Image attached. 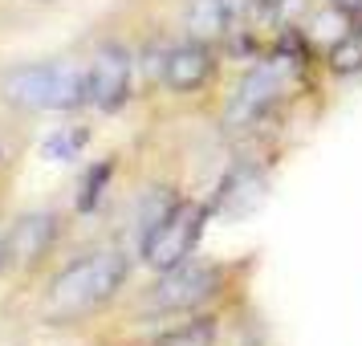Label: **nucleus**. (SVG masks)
<instances>
[{"instance_id":"obj_7","label":"nucleus","mask_w":362,"mask_h":346,"mask_svg":"<svg viewBox=\"0 0 362 346\" xmlns=\"http://www.w3.org/2000/svg\"><path fill=\"white\" fill-rule=\"evenodd\" d=\"M212 69H216V62H212L208 41L187 37L183 45L167 50V57H163V82L171 86L175 94H196V90H204V86H208Z\"/></svg>"},{"instance_id":"obj_10","label":"nucleus","mask_w":362,"mask_h":346,"mask_svg":"<svg viewBox=\"0 0 362 346\" xmlns=\"http://www.w3.org/2000/svg\"><path fill=\"white\" fill-rule=\"evenodd\" d=\"M261 200V180L252 175V171H232L228 180L220 183V208L228 216H240V212H248L252 204Z\"/></svg>"},{"instance_id":"obj_3","label":"nucleus","mask_w":362,"mask_h":346,"mask_svg":"<svg viewBox=\"0 0 362 346\" xmlns=\"http://www.w3.org/2000/svg\"><path fill=\"white\" fill-rule=\"evenodd\" d=\"M204 220H208V212L199 204H175V212L143 241V261L155 273H167V269L187 265L192 253H196V245H199V236H204Z\"/></svg>"},{"instance_id":"obj_9","label":"nucleus","mask_w":362,"mask_h":346,"mask_svg":"<svg viewBox=\"0 0 362 346\" xmlns=\"http://www.w3.org/2000/svg\"><path fill=\"white\" fill-rule=\"evenodd\" d=\"M187 33L196 41H220L232 25V0H192L187 4Z\"/></svg>"},{"instance_id":"obj_5","label":"nucleus","mask_w":362,"mask_h":346,"mask_svg":"<svg viewBox=\"0 0 362 346\" xmlns=\"http://www.w3.org/2000/svg\"><path fill=\"white\" fill-rule=\"evenodd\" d=\"M131 78H134L131 50L118 45V41H106L102 50H94L90 66H86V106H94L102 115L127 106V98H131Z\"/></svg>"},{"instance_id":"obj_12","label":"nucleus","mask_w":362,"mask_h":346,"mask_svg":"<svg viewBox=\"0 0 362 346\" xmlns=\"http://www.w3.org/2000/svg\"><path fill=\"white\" fill-rule=\"evenodd\" d=\"M86 147V131H74V127H62V131H53L45 139V159L49 163H69V159H78Z\"/></svg>"},{"instance_id":"obj_11","label":"nucleus","mask_w":362,"mask_h":346,"mask_svg":"<svg viewBox=\"0 0 362 346\" xmlns=\"http://www.w3.org/2000/svg\"><path fill=\"white\" fill-rule=\"evenodd\" d=\"M151 346H216V322L212 318H192L180 326L163 330Z\"/></svg>"},{"instance_id":"obj_6","label":"nucleus","mask_w":362,"mask_h":346,"mask_svg":"<svg viewBox=\"0 0 362 346\" xmlns=\"http://www.w3.org/2000/svg\"><path fill=\"white\" fill-rule=\"evenodd\" d=\"M281 90H285V66H277V62L257 66L240 82L236 98L228 102V127H252V122H261L264 110L281 98Z\"/></svg>"},{"instance_id":"obj_14","label":"nucleus","mask_w":362,"mask_h":346,"mask_svg":"<svg viewBox=\"0 0 362 346\" xmlns=\"http://www.w3.org/2000/svg\"><path fill=\"white\" fill-rule=\"evenodd\" d=\"M334 66H338V69H350V66H362V37H358V41H354V37H350V41H346L342 50L334 53Z\"/></svg>"},{"instance_id":"obj_13","label":"nucleus","mask_w":362,"mask_h":346,"mask_svg":"<svg viewBox=\"0 0 362 346\" xmlns=\"http://www.w3.org/2000/svg\"><path fill=\"white\" fill-rule=\"evenodd\" d=\"M106 175H110V163H102V167H98V175L90 171V180H86V192H82V200H78V212H90V208L98 204V196H102V183H106Z\"/></svg>"},{"instance_id":"obj_4","label":"nucleus","mask_w":362,"mask_h":346,"mask_svg":"<svg viewBox=\"0 0 362 346\" xmlns=\"http://www.w3.org/2000/svg\"><path fill=\"white\" fill-rule=\"evenodd\" d=\"M220 289V269L208 261H187L180 269H167L163 277L147 289V310L159 313H183L204 306Z\"/></svg>"},{"instance_id":"obj_15","label":"nucleus","mask_w":362,"mask_h":346,"mask_svg":"<svg viewBox=\"0 0 362 346\" xmlns=\"http://www.w3.org/2000/svg\"><path fill=\"white\" fill-rule=\"evenodd\" d=\"M338 4H342V8H350V13H358V8H362V0H338Z\"/></svg>"},{"instance_id":"obj_8","label":"nucleus","mask_w":362,"mask_h":346,"mask_svg":"<svg viewBox=\"0 0 362 346\" xmlns=\"http://www.w3.org/2000/svg\"><path fill=\"white\" fill-rule=\"evenodd\" d=\"M57 241V216L53 212H25L4 232V248H8V265H37Z\"/></svg>"},{"instance_id":"obj_2","label":"nucleus","mask_w":362,"mask_h":346,"mask_svg":"<svg viewBox=\"0 0 362 346\" xmlns=\"http://www.w3.org/2000/svg\"><path fill=\"white\" fill-rule=\"evenodd\" d=\"M0 94L21 110H74L86 106V66L78 62H37L4 74Z\"/></svg>"},{"instance_id":"obj_1","label":"nucleus","mask_w":362,"mask_h":346,"mask_svg":"<svg viewBox=\"0 0 362 346\" xmlns=\"http://www.w3.org/2000/svg\"><path fill=\"white\" fill-rule=\"evenodd\" d=\"M127 277H131V257L122 248L86 253L78 261H69L49 281L45 310H49V318H82V313H94L106 301H115L118 289L127 285Z\"/></svg>"}]
</instances>
